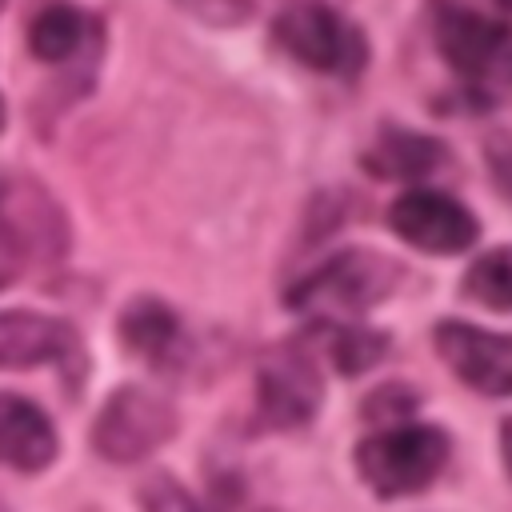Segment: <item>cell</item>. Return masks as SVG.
I'll return each instance as SVG.
<instances>
[{"instance_id": "6da1fadb", "label": "cell", "mask_w": 512, "mask_h": 512, "mask_svg": "<svg viewBox=\"0 0 512 512\" xmlns=\"http://www.w3.org/2000/svg\"><path fill=\"white\" fill-rule=\"evenodd\" d=\"M432 36L440 56L460 80V92L472 108H492L512 96V24L468 8L460 0L436 4Z\"/></svg>"}, {"instance_id": "7a4b0ae2", "label": "cell", "mask_w": 512, "mask_h": 512, "mask_svg": "<svg viewBox=\"0 0 512 512\" xmlns=\"http://www.w3.org/2000/svg\"><path fill=\"white\" fill-rule=\"evenodd\" d=\"M396 276H400V268L392 260H384L380 252L348 248V252L328 256L304 280H296L288 288L284 304L304 316H320V324H352V316L368 312L372 304H380L392 292Z\"/></svg>"}, {"instance_id": "3957f363", "label": "cell", "mask_w": 512, "mask_h": 512, "mask_svg": "<svg viewBox=\"0 0 512 512\" xmlns=\"http://www.w3.org/2000/svg\"><path fill=\"white\" fill-rule=\"evenodd\" d=\"M276 44L300 60L304 68L336 80H356L368 64V40L360 24H352L344 12L320 0H296L288 4L272 24Z\"/></svg>"}, {"instance_id": "277c9868", "label": "cell", "mask_w": 512, "mask_h": 512, "mask_svg": "<svg viewBox=\"0 0 512 512\" xmlns=\"http://www.w3.org/2000/svg\"><path fill=\"white\" fill-rule=\"evenodd\" d=\"M64 244L68 228L56 200L24 176H0V292L32 264L56 260Z\"/></svg>"}, {"instance_id": "5b68a950", "label": "cell", "mask_w": 512, "mask_h": 512, "mask_svg": "<svg viewBox=\"0 0 512 512\" xmlns=\"http://www.w3.org/2000/svg\"><path fill=\"white\" fill-rule=\"evenodd\" d=\"M444 464H448V436L432 424H392L360 440L356 448L360 480L384 500L424 492Z\"/></svg>"}, {"instance_id": "8992f818", "label": "cell", "mask_w": 512, "mask_h": 512, "mask_svg": "<svg viewBox=\"0 0 512 512\" xmlns=\"http://www.w3.org/2000/svg\"><path fill=\"white\" fill-rule=\"evenodd\" d=\"M172 436H176L172 400L144 384L116 388L92 424V448L112 464H136L152 456L160 444H168Z\"/></svg>"}, {"instance_id": "52a82bcc", "label": "cell", "mask_w": 512, "mask_h": 512, "mask_svg": "<svg viewBox=\"0 0 512 512\" xmlns=\"http://www.w3.org/2000/svg\"><path fill=\"white\" fill-rule=\"evenodd\" d=\"M324 404V384L308 352L300 348H272L256 368V416L260 428L288 432L304 428L316 408Z\"/></svg>"}, {"instance_id": "ba28073f", "label": "cell", "mask_w": 512, "mask_h": 512, "mask_svg": "<svg viewBox=\"0 0 512 512\" xmlns=\"http://www.w3.org/2000/svg\"><path fill=\"white\" fill-rule=\"evenodd\" d=\"M388 228L404 244H412L420 252H436V256L464 252L480 236L476 216L456 196L436 192V188H412V192L396 196L388 208Z\"/></svg>"}, {"instance_id": "9c48e42d", "label": "cell", "mask_w": 512, "mask_h": 512, "mask_svg": "<svg viewBox=\"0 0 512 512\" xmlns=\"http://www.w3.org/2000/svg\"><path fill=\"white\" fill-rule=\"evenodd\" d=\"M440 360L484 396H512V336L488 332L464 320H444L432 332Z\"/></svg>"}, {"instance_id": "30bf717a", "label": "cell", "mask_w": 512, "mask_h": 512, "mask_svg": "<svg viewBox=\"0 0 512 512\" xmlns=\"http://www.w3.org/2000/svg\"><path fill=\"white\" fill-rule=\"evenodd\" d=\"M56 364L68 380L80 376L84 344L68 320L40 316V312H0V368H40Z\"/></svg>"}, {"instance_id": "8fae6325", "label": "cell", "mask_w": 512, "mask_h": 512, "mask_svg": "<svg viewBox=\"0 0 512 512\" xmlns=\"http://www.w3.org/2000/svg\"><path fill=\"white\" fill-rule=\"evenodd\" d=\"M60 436L40 404L16 392H0V464L16 472H40L56 460Z\"/></svg>"}, {"instance_id": "7c38bea8", "label": "cell", "mask_w": 512, "mask_h": 512, "mask_svg": "<svg viewBox=\"0 0 512 512\" xmlns=\"http://www.w3.org/2000/svg\"><path fill=\"white\" fill-rule=\"evenodd\" d=\"M444 160H448V148L436 136H424V132H412V128H396V124L380 128L376 140L360 156L364 172H372L380 180H420V176L436 172Z\"/></svg>"}, {"instance_id": "4fadbf2b", "label": "cell", "mask_w": 512, "mask_h": 512, "mask_svg": "<svg viewBox=\"0 0 512 512\" xmlns=\"http://www.w3.org/2000/svg\"><path fill=\"white\" fill-rule=\"evenodd\" d=\"M120 340L132 356L164 368L180 356L184 332H180V316L156 300V296H136L124 312H120Z\"/></svg>"}, {"instance_id": "5bb4252c", "label": "cell", "mask_w": 512, "mask_h": 512, "mask_svg": "<svg viewBox=\"0 0 512 512\" xmlns=\"http://www.w3.org/2000/svg\"><path fill=\"white\" fill-rule=\"evenodd\" d=\"M88 28H92V20L80 8H72V4H48L28 24V48L44 64H64V60H72L84 48Z\"/></svg>"}, {"instance_id": "9a60e30c", "label": "cell", "mask_w": 512, "mask_h": 512, "mask_svg": "<svg viewBox=\"0 0 512 512\" xmlns=\"http://www.w3.org/2000/svg\"><path fill=\"white\" fill-rule=\"evenodd\" d=\"M136 500H140V512H228L232 500H236V488L224 492V484H216L204 500L192 496L172 472H152L140 488H136Z\"/></svg>"}, {"instance_id": "2e32d148", "label": "cell", "mask_w": 512, "mask_h": 512, "mask_svg": "<svg viewBox=\"0 0 512 512\" xmlns=\"http://www.w3.org/2000/svg\"><path fill=\"white\" fill-rule=\"evenodd\" d=\"M464 296L496 308V312H512V244L488 248L480 252L468 272H464Z\"/></svg>"}, {"instance_id": "e0dca14e", "label": "cell", "mask_w": 512, "mask_h": 512, "mask_svg": "<svg viewBox=\"0 0 512 512\" xmlns=\"http://www.w3.org/2000/svg\"><path fill=\"white\" fill-rule=\"evenodd\" d=\"M324 348L332 356V364L344 372V376H356L364 368H372L384 348H388V336L364 328V324H324Z\"/></svg>"}, {"instance_id": "ac0fdd59", "label": "cell", "mask_w": 512, "mask_h": 512, "mask_svg": "<svg viewBox=\"0 0 512 512\" xmlns=\"http://www.w3.org/2000/svg\"><path fill=\"white\" fill-rule=\"evenodd\" d=\"M188 8H196L208 20H236L244 16V0H184Z\"/></svg>"}, {"instance_id": "d6986e66", "label": "cell", "mask_w": 512, "mask_h": 512, "mask_svg": "<svg viewBox=\"0 0 512 512\" xmlns=\"http://www.w3.org/2000/svg\"><path fill=\"white\" fill-rule=\"evenodd\" d=\"M500 448H504V468L512 472V416L500 424Z\"/></svg>"}, {"instance_id": "ffe728a7", "label": "cell", "mask_w": 512, "mask_h": 512, "mask_svg": "<svg viewBox=\"0 0 512 512\" xmlns=\"http://www.w3.org/2000/svg\"><path fill=\"white\" fill-rule=\"evenodd\" d=\"M496 4H500V8H508V12H512V0H496Z\"/></svg>"}, {"instance_id": "44dd1931", "label": "cell", "mask_w": 512, "mask_h": 512, "mask_svg": "<svg viewBox=\"0 0 512 512\" xmlns=\"http://www.w3.org/2000/svg\"><path fill=\"white\" fill-rule=\"evenodd\" d=\"M0 8H4V0H0Z\"/></svg>"}]
</instances>
